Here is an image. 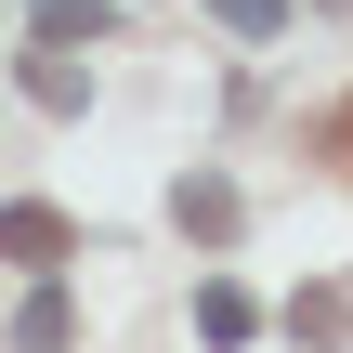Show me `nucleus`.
Returning <instances> with one entry per match:
<instances>
[{
    "mask_svg": "<svg viewBox=\"0 0 353 353\" xmlns=\"http://www.w3.org/2000/svg\"><path fill=\"white\" fill-rule=\"evenodd\" d=\"M170 223L223 249V236H236V183H210V170H183V183H170Z\"/></svg>",
    "mask_w": 353,
    "mask_h": 353,
    "instance_id": "obj_3",
    "label": "nucleus"
},
{
    "mask_svg": "<svg viewBox=\"0 0 353 353\" xmlns=\"http://www.w3.org/2000/svg\"><path fill=\"white\" fill-rule=\"evenodd\" d=\"M210 13H223L236 39H275V26H288V0H210Z\"/></svg>",
    "mask_w": 353,
    "mask_h": 353,
    "instance_id": "obj_7",
    "label": "nucleus"
},
{
    "mask_svg": "<svg viewBox=\"0 0 353 353\" xmlns=\"http://www.w3.org/2000/svg\"><path fill=\"white\" fill-rule=\"evenodd\" d=\"M65 249H79V223H65L52 196H13V210H0V262H26V275H52Z\"/></svg>",
    "mask_w": 353,
    "mask_h": 353,
    "instance_id": "obj_1",
    "label": "nucleus"
},
{
    "mask_svg": "<svg viewBox=\"0 0 353 353\" xmlns=\"http://www.w3.org/2000/svg\"><path fill=\"white\" fill-rule=\"evenodd\" d=\"M92 39H118V0H39V52H92Z\"/></svg>",
    "mask_w": 353,
    "mask_h": 353,
    "instance_id": "obj_2",
    "label": "nucleus"
},
{
    "mask_svg": "<svg viewBox=\"0 0 353 353\" xmlns=\"http://www.w3.org/2000/svg\"><path fill=\"white\" fill-rule=\"evenodd\" d=\"M249 327H262V301H249V288H236V275H210V288H196V341H249Z\"/></svg>",
    "mask_w": 353,
    "mask_h": 353,
    "instance_id": "obj_4",
    "label": "nucleus"
},
{
    "mask_svg": "<svg viewBox=\"0 0 353 353\" xmlns=\"http://www.w3.org/2000/svg\"><path fill=\"white\" fill-rule=\"evenodd\" d=\"M26 105L79 118V105H92V65H65V52H26Z\"/></svg>",
    "mask_w": 353,
    "mask_h": 353,
    "instance_id": "obj_5",
    "label": "nucleus"
},
{
    "mask_svg": "<svg viewBox=\"0 0 353 353\" xmlns=\"http://www.w3.org/2000/svg\"><path fill=\"white\" fill-rule=\"evenodd\" d=\"M13 353H65V288H26L13 301Z\"/></svg>",
    "mask_w": 353,
    "mask_h": 353,
    "instance_id": "obj_6",
    "label": "nucleus"
}]
</instances>
